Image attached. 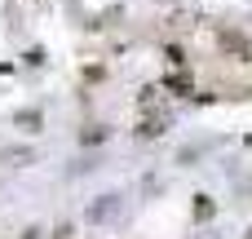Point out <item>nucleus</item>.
Masks as SVG:
<instances>
[{
	"mask_svg": "<svg viewBox=\"0 0 252 239\" xmlns=\"http://www.w3.org/2000/svg\"><path fill=\"white\" fill-rule=\"evenodd\" d=\"M111 217H120V195H97L89 208H84V222H111Z\"/></svg>",
	"mask_w": 252,
	"mask_h": 239,
	"instance_id": "obj_1",
	"label": "nucleus"
},
{
	"mask_svg": "<svg viewBox=\"0 0 252 239\" xmlns=\"http://www.w3.org/2000/svg\"><path fill=\"white\" fill-rule=\"evenodd\" d=\"M31 160H35L31 146H4L0 151V164H31Z\"/></svg>",
	"mask_w": 252,
	"mask_h": 239,
	"instance_id": "obj_2",
	"label": "nucleus"
},
{
	"mask_svg": "<svg viewBox=\"0 0 252 239\" xmlns=\"http://www.w3.org/2000/svg\"><path fill=\"white\" fill-rule=\"evenodd\" d=\"M142 133H146V137H155V133H164V120H159V115H155V120H146V124H142Z\"/></svg>",
	"mask_w": 252,
	"mask_h": 239,
	"instance_id": "obj_3",
	"label": "nucleus"
},
{
	"mask_svg": "<svg viewBox=\"0 0 252 239\" xmlns=\"http://www.w3.org/2000/svg\"><path fill=\"white\" fill-rule=\"evenodd\" d=\"M195 217H213V204H208V195H199V204H195Z\"/></svg>",
	"mask_w": 252,
	"mask_h": 239,
	"instance_id": "obj_4",
	"label": "nucleus"
},
{
	"mask_svg": "<svg viewBox=\"0 0 252 239\" xmlns=\"http://www.w3.org/2000/svg\"><path fill=\"white\" fill-rule=\"evenodd\" d=\"M53 239H71V226H58V231H53Z\"/></svg>",
	"mask_w": 252,
	"mask_h": 239,
	"instance_id": "obj_5",
	"label": "nucleus"
},
{
	"mask_svg": "<svg viewBox=\"0 0 252 239\" xmlns=\"http://www.w3.org/2000/svg\"><path fill=\"white\" fill-rule=\"evenodd\" d=\"M248 239H252V231H248Z\"/></svg>",
	"mask_w": 252,
	"mask_h": 239,
	"instance_id": "obj_6",
	"label": "nucleus"
}]
</instances>
